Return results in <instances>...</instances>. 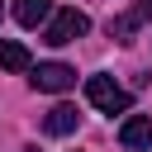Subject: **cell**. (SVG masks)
Masks as SVG:
<instances>
[{"instance_id":"cell-3","label":"cell","mask_w":152,"mask_h":152,"mask_svg":"<svg viewBox=\"0 0 152 152\" xmlns=\"http://www.w3.org/2000/svg\"><path fill=\"white\" fill-rule=\"evenodd\" d=\"M33 86L48 90V95H62V90L76 86V71H71L66 62H38V66H33Z\"/></svg>"},{"instance_id":"cell-4","label":"cell","mask_w":152,"mask_h":152,"mask_svg":"<svg viewBox=\"0 0 152 152\" xmlns=\"http://www.w3.org/2000/svg\"><path fill=\"white\" fill-rule=\"evenodd\" d=\"M147 19H152V0H138V5H128L124 14H114V19H109V38H119V43H133V33H138Z\"/></svg>"},{"instance_id":"cell-5","label":"cell","mask_w":152,"mask_h":152,"mask_svg":"<svg viewBox=\"0 0 152 152\" xmlns=\"http://www.w3.org/2000/svg\"><path fill=\"white\" fill-rule=\"evenodd\" d=\"M76 124H81L76 104H52V109L43 114V128H48L52 138H66V133H76Z\"/></svg>"},{"instance_id":"cell-2","label":"cell","mask_w":152,"mask_h":152,"mask_svg":"<svg viewBox=\"0 0 152 152\" xmlns=\"http://www.w3.org/2000/svg\"><path fill=\"white\" fill-rule=\"evenodd\" d=\"M86 100H90L95 109H104V114H128V104H133L128 90L114 86L109 76H90V81H86Z\"/></svg>"},{"instance_id":"cell-1","label":"cell","mask_w":152,"mask_h":152,"mask_svg":"<svg viewBox=\"0 0 152 152\" xmlns=\"http://www.w3.org/2000/svg\"><path fill=\"white\" fill-rule=\"evenodd\" d=\"M86 33H90V19H86L81 10H57V14L48 19V28H43V43L66 48V43H76V38H86Z\"/></svg>"},{"instance_id":"cell-6","label":"cell","mask_w":152,"mask_h":152,"mask_svg":"<svg viewBox=\"0 0 152 152\" xmlns=\"http://www.w3.org/2000/svg\"><path fill=\"white\" fill-rule=\"evenodd\" d=\"M119 142L124 147H152V119L147 114H128L124 128H119Z\"/></svg>"},{"instance_id":"cell-8","label":"cell","mask_w":152,"mask_h":152,"mask_svg":"<svg viewBox=\"0 0 152 152\" xmlns=\"http://www.w3.org/2000/svg\"><path fill=\"white\" fill-rule=\"evenodd\" d=\"M0 66H5V71H33V57H28V48H24V43L0 38Z\"/></svg>"},{"instance_id":"cell-7","label":"cell","mask_w":152,"mask_h":152,"mask_svg":"<svg viewBox=\"0 0 152 152\" xmlns=\"http://www.w3.org/2000/svg\"><path fill=\"white\" fill-rule=\"evenodd\" d=\"M14 19H19L24 28L48 24V19H52V0H14Z\"/></svg>"}]
</instances>
